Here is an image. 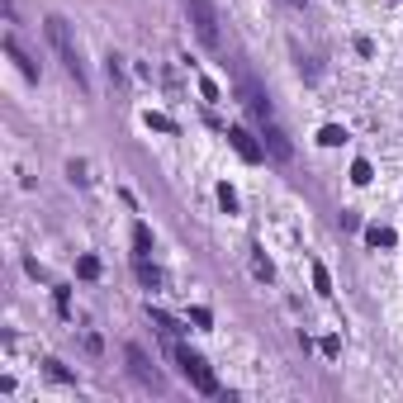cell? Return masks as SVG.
<instances>
[{
    "label": "cell",
    "instance_id": "1",
    "mask_svg": "<svg viewBox=\"0 0 403 403\" xmlns=\"http://www.w3.org/2000/svg\"><path fill=\"white\" fill-rule=\"evenodd\" d=\"M43 29H48V43L57 48L62 67L76 76V85H85V67H81V52H76V43H72V29H67V19H62V14H48V19H43Z\"/></svg>",
    "mask_w": 403,
    "mask_h": 403
},
{
    "label": "cell",
    "instance_id": "2",
    "mask_svg": "<svg viewBox=\"0 0 403 403\" xmlns=\"http://www.w3.org/2000/svg\"><path fill=\"white\" fill-rule=\"evenodd\" d=\"M166 351L176 356V365H180V375H185V380H190V384H195L200 394H209V399L218 394V380H214V370L204 365V356H195V351H185V347H180L176 337L166 342Z\"/></svg>",
    "mask_w": 403,
    "mask_h": 403
},
{
    "label": "cell",
    "instance_id": "3",
    "mask_svg": "<svg viewBox=\"0 0 403 403\" xmlns=\"http://www.w3.org/2000/svg\"><path fill=\"white\" fill-rule=\"evenodd\" d=\"M185 10H190V24L204 39V48H218V10L209 0H185Z\"/></svg>",
    "mask_w": 403,
    "mask_h": 403
},
{
    "label": "cell",
    "instance_id": "4",
    "mask_svg": "<svg viewBox=\"0 0 403 403\" xmlns=\"http://www.w3.org/2000/svg\"><path fill=\"white\" fill-rule=\"evenodd\" d=\"M123 356H128V365H133V375H138L143 384H152V389H161V375H157V365H152L147 356H143V347H128Z\"/></svg>",
    "mask_w": 403,
    "mask_h": 403
},
{
    "label": "cell",
    "instance_id": "5",
    "mask_svg": "<svg viewBox=\"0 0 403 403\" xmlns=\"http://www.w3.org/2000/svg\"><path fill=\"white\" fill-rule=\"evenodd\" d=\"M256 123H261V133H266V147H271V152H276V157H294V147H289V138H285V133H280V123H276V119H256Z\"/></svg>",
    "mask_w": 403,
    "mask_h": 403
},
{
    "label": "cell",
    "instance_id": "6",
    "mask_svg": "<svg viewBox=\"0 0 403 403\" xmlns=\"http://www.w3.org/2000/svg\"><path fill=\"white\" fill-rule=\"evenodd\" d=\"M228 143L238 147V157H242V161H261V157H266V152L256 147V138H251L247 128H228Z\"/></svg>",
    "mask_w": 403,
    "mask_h": 403
},
{
    "label": "cell",
    "instance_id": "7",
    "mask_svg": "<svg viewBox=\"0 0 403 403\" xmlns=\"http://www.w3.org/2000/svg\"><path fill=\"white\" fill-rule=\"evenodd\" d=\"M5 52H10V62H14V67H19V72H24L29 81H39V67H34V62L24 57V48L14 43V34H5Z\"/></svg>",
    "mask_w": 403,
    "mask_h": 403
},
{
    "label": "cell",
    "instance_id": "8",
    "mask_svg": "<svg viewBox=\"0 0 403 403\" xmlns=\"http://www.w3.org/2000/svg\"><path fill=\"white\" fill-rule=\"evenodd\" d=\"M133 271H138V280L147 285V289H161V271L147 266V256H133Z\"/></svg>",
    "mask_w": 403,
    "mask_h": 403
},
{
    "label": "cell",
    "instance_id": "9",
    "mask_svg": "<svg viewBox=\"0 0 403 403\" xmlns=\"http://www.w3.org/2000/svg\"><path fill=\"white\" fill-rule=\"evenodd\" d=\"M143 123H147V128H157V133H180V123H176V119H166V114H152V110L143 114Z\"/></svg>",
    "mask_w": 403,
    "mask_h": 403
},
{
    "label": "cell",
    "instance_id": "10",
    "mask_svg": "<svg viewBox=\"0 0 403 403\" xmlns=\"http://www.w3.org/2000/svg\"><path fill=\"white\" fill-rule=\"evenodd\" d=\"M313 289H318L322 299H332V276H327V266H322V261H313Z\"/></svg>",
    "mask_w": 403,
    "mask_h": 403
},
{
    "label": "cell",
    "instance_id": "11",
    "mask_svg": "<svg viewBox=\"0 0 403 403\" xmlns=\"http://www.w3.org/2000/svg\"><path fill=\"white\" fill-rule=\"evenodd\" d=\"M318 143H322V147H342V143H347V128H337V123H327V128H322V133H318Z\"/></svg>",
    "mask_w": 403,
    "mask_h": 403
},
{
    "label": "cell",
    "instance_id": "12",
    "mask_svg": "<svg viewBox=\"0 0 403 403\" xmlns=\"http://www.w3.org/2000/svg\"><path fill=\"white\" fill-rule=\"evenodd\" d=\"M133 247H138L133 256H147V251H152V233H147V223H138V228H133Z\"/></svg>",
    "mask_w": 403,
    "mask_h": 403
},
{
    "label": "cell",
    "instance_id": "13",
    "mask_svg": "<svg viewBox=\"0 0 403 403\" xmlns=\"http://www.w3.org/2000/svg\"><path fill=\"white\" fill-rule=\"evenodd\" d=\"M81 280H95V276H100V261H95V256H81Z\"/></svg>",
    "mask_w": 403,
    "mask_h": 403
},
{
    "label": "cell",
    "instance_id": "14",
    "mask_svg": "<svg viewBox=\"0 0 403 403\" xmlns=\"http://www.w3.org/2000/svg\"><path fill=\"white\" fill-rule=\"evenodd\" d=\"M365 238L375 242V247H394V233H389V228H370Z\"/></svg>",
    "mask_w": 403,
    "mask_h": 403
},
{
    "label": "cell",
    "instance_id": "15",
    "mask_svg": "<svg viewBox=\"0 0 403 403\" xmlns=\"http://www.w3.org/2000/svg\"><path fill=\"white\" fill-rule=\"evenodd\" d=\"M190 322H195V327H214V313H209V309H200V304H195V309H190Z\"/></svg>",
    "mask_w": 403,
    "mask_h": 403
},
{
    "label": "cell",
    "instance_id": "16",
    "mask_svg": "<svg viewBox=\"0 0 403 403\" xmlns=\"http://www.w3.org/2000/svg\"><path fill=\"white\" fill-rule=\"evenodd\" d=\"M67 176H72L76 185H90V176H85V161H72V166H67Z\"/></svg>",
    "mask_w": 403,
    "mask_h": 403
},
{
    "label": "cell",
    "instance_id": "17",
    "mask_svg": "<svg viewBox=\"0 0 403 403\" xmlns=\"http://www.w3.org/2000/svg\"><path fill=\"white\" fill-rule=\"evenodd\" d=\"M351 180H356V185H365V180H370V161H356V166H351Z\"/></svg>",
    "mask_w": 403,
    "mask_h": 403
},
{
    "label": "cell",
    "instance_id": "18",
    "mask_svg": "<svg viewBox=\"0 0 403 403\" xmlns=\"http://www.w3.org/2000/svg\"><path fill=\"white\" fill-rule=\"evenodd\" d=\"M218 204H223V209H228V214H233V209H238V195H233V190H228V185H218Z\"/></svg>",
    "mask_w": 403,
    "mask_h": 403
},
{
    "label": "cell",
    "instance_id": "19",
    "mask_svg": "<svg viewBox=\"0 0 403 403\" xmlns=\"http://www.w3.org/2000/svg\"><path fill=\"white\" fill-rule=\"evenodd\" d=\"M251 271H256V276H261V280H271V276H276V271H271V261H266V256H256V261H251Z\"/></svg>",
    "mask_w": 403,
    "mask_h": 403
},
{
    "label": "cell",
    "instance_id": "20",
    "mask_svg": "<svg viewBox=\"0 0 403 403\" xmlns=\"http://www.w3.org/2000/svg\"><path fill=\"white\" fill-rule=\"evenodd\" d=\"M200 95H204V100H218V85H214L209 76H200Z\"/></svg>",
    "mask_w": 403,
    "mask_h": 403
},
{
    "label": "cell",
    "instance_id": "21",
    "mask_svg": "<svg viewBox=\"0 0 403 403\" xmlns=\"http://www.w3.org/2000/svg\"><path fill=\"white\" fill-rule=\"evenodd\" d=\"M48 375H52V380H62V384H72V375H67V370H62L57 361H48Z\"/></svg>",
    "mask_w": 403,
    "mask_h": 403
},
{
    "label": "cell",
    "instance_id": "22",
    "mask_svg": "<svg viewBox=\"0 0 403 403\" xmlns=\"http://www.w3.org/2000/svg\"><path fill=\"white\" fill-rule=\"evenodd\" d=\"M294 5H299V0H294Z\"/></svg>",
    "mask_w": 403,
    "mask_h": 403
}]
</instances>
